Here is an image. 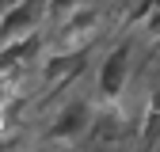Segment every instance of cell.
<instances>
[{"mask_svg": "<svg viewBox=\"0 0 160 152\" xmlns=\"http://www.w3.org/2000/svg\"><path fill=\"white\" fill-rule=\"evenodd\" d=\"M92 122H95V114H92V99L76 95V99H69V103L50 118V126H46V141H57V145L80 141V137L92 129Z\"/></svg>", "mask_w": 160, "mask_h": 152, "instance_id": "7a4b0ae2", "label": "cell"}, {"mask_svg": "<svg viewBox=\"0 0 160 152\" xmlns=\"http://www.w3.org/2000/svg\"><path fill=\"white\" fill-rule=\"evenodd\" d=\"M42 50H46L42 31H31V34H23V38H12V42H4V46H0V80H4V76H12L15 69L31 65Z\"/></svg>", "mask_w": 160, "mask_h": 152, "instance_id": "3957f363", "label": "cell"}, {"mask_svg": "<svg viewBox=\"0 0 160 152\" xmlns=\"http://www.w3.org/2000/svg\"><path fill=\"white\" fill-rule=\"evenodd\" d=\"M88 50L92 46H80V50H50L46 69H42V80L46 84H69L72 76L88 65Z\"/></svg>", "mask_w": 160, "mask_h": 152, "instance_id": "277c9868", "label": "cell"}, {"mask_svg": "<svg viewBox=\"0 0 160 152\" xmlns=\"http://www.w3.org/2000/svg\"><path fill=\"white\" fill-rule=\"evenodd\" d=\"M156 133H160V95H156L152 107H149V118H145V141L156 137Z\"/></svg>", "mask_w": 160, "mask_h": 152, "instance_id": "5b68a950", "label": "cell"}, {"mask_svg": "<svg viewBox=\"0 0 160 152\" xmlns=\"http://www.w3.org/2000/svg\"><path fill=\"white\" fill-rule=\"evenodd\" d=\"M80 4H84V0H50V19H53V23H57V19H65L72 8H80Z\"/></svg>", "mask_w": 160, "mask_h": 152, "instance_id": "8992f818", "label": "cell"}, {"mask_svg": "<svg viewBox=\"0 0 160 152\" xmlns=\"http://www.w3.org/2000/svg\"><path fill=\"white\" fill-rule=\"evenodd\" d=\"M145 31H149V34L156 38V42H160V8H156V12H152L149 19H145Z\"/></svg>", "mask_w": 160, "mask_h": 152, "instance_id": "52a82bcc", "label": "cell"}, {"mask_svg": "<svg viewBox=\"0 0 160 152\" xmlns=\"http://www.w3.org/2000/svg\"><path fill=\"white\" fill-rule=\"evenodd\" d=\"M130 57H133V42L130 38H122L118 46H111L103 53V61H99L95 69V91H99V99H118L130 80Z\"/></svg>", "mask_w": 160, "mask_h": 152, "instance_id": "6da1fadb", "label": "cell"}]
</instances>
